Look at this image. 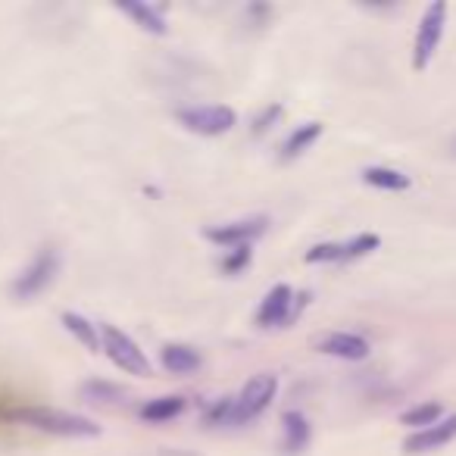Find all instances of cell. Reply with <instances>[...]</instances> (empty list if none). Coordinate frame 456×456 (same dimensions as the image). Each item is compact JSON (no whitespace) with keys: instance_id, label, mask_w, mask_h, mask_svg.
<instances>
[{"instance_id":"cell-8","label":"cell","mask_w":456,"mask_h":456,"mask_svg":"<svg viewBox=\"0 0 456 456\" xmlns=\"http://www.w3.org/2000/svg\"><path fill=\"white\" fill-rule=\"evenodd\" d=\"M269 219L266 216H250V219H238V222H225V225H209L203 235L209 244H219V248L232 250V248H248L256 238L266 232Z\"/></svg>"},{"instance_id":"cell-6","label":"cell","mask_w":456,"mask_h":456,"mask_svg":"<svg viewBox=\"0 0 456 456\" xmlns=\"http://www.w3.org/2000/svg\"><path fill=\"white\" fill-rule=\"evenodd\" d=\"M101 338H103V354L113 360L116 369H122L128 375H151V360L134 344V338H128L116 325H101Z\"/></svg>"},{"instance_id":"cell-16","label":"cell","mask_w":456,"mask_h":456,"mask_svg":"<svg viewBox=\"0 0 456 456\" xmlns=\"http://www.w3.org/2000/svg\"><path fill=\"white\" fill-rule=\"evenodd\" d=\"M184 406H188V400H184V397H178V394H166V397L147 400V403L141 406V419H144V422H153V425L169 422V419L182 416Z\"/></svg>"},{"instance_id":"cell-1","label":"cell","mask_w":456,"mask_h":456,"mask_svg":"<svg viewBox=\"0 0 456 456\" xmlns=\"http://www.w3.org/2000/svg\"><path fill=\"white\" fill-rule=\"evenodd\" d=\"M16 419L57 437H101V425L76 416V412L53 410V406H22V410H16Z\"/></svg>"},{"instance_id":"cell-13","label":"cell","mask_w":456,"mask_h":456,"mask_svg":"<svg viewBox=\"0 0 456 456\" xmlns=\"http://www.w3.org/2000/svg\"><path fill=\"white\" fill-rule=\"evenodd\" d=\"M281 428H285V437H281V447H285V453L288 456L304 453L306 444H310V437H313V428H310V422H306L304 412L288 410L285 416H281Z\"/></svg>"},{"instance_id":"cell-4","label":"cell","mask_w":456,"mask_h":456,"mask_svg":"<svg viewBox=\"0 0 456 456\" xmlns=\"http://www.w3.org/2000/svg\"><path fill=\"white\" fill-rule=\"evenodd\" d=\"M310 304V294H294L288 285H275L273 291L263 297L260 310H256V325L263 329H285L294 319L304 313V306Z\"/></svg>"},{"instance_id":"cell-20","label":"cell","mask_w":456,"mask_h":456,"mask_svg":"<svg viewBox=\"0 0 456 456\" xmlns=\"http://www.w3.org/2000/svg\"><path fill=\"white\" fill-rule=\"evenodd\" d=\"M381 238L372 235V232H362V235L350 238V241H344V263H354L360 260V256H369L372 250H379Z\"/></svg>"},{"instance_id":"cell-5","label":"cell","mask_w":456,"mask_h":456,"mask_svg":"<svg viewBox=\"0 0 456 456\" xmlns=\"http://www.w3.org/2000/svg\"><path fill=\"white\" fill-rule=\"evenodd\" d=\"M444 26H447V4H431L425 10L422 22L416 28V41H412V69L416 72H425L428 63L435 60L437 47H441V38H444Z\"/></svg>"},{"instance_id":"cell-21","label":"cell","mask_w":456,"mask_h":456,"mask_svg":"<svg viewBox=\"0 0 456 456\" xmlns=\"http://www.w3.org/2000/svg\"><path fill=\"white\" fill-rule=\"evenodd\" d=\"M250 260H254V250H250V244H248V248H232V250H225L219 269L225 275H238V273H244V269L250 266Z\"/></svg>"},{"instance_id":"cell-7","label":"cell","mask_w":456,"mask_h":456,"mask_svg":"<svg viewBox=\"0 0 456 456\" xmlns=\"http://www.w3.org/2000/svg\"><path fill=\"white\" fill-rule=\"evenodd\" d=\"M57 269H60V256H57V250H41L38 256H35L32 263H28V269L20 275V279L13 281V297L16 300H32V297H38L41 291H47L51 288V281H53V275H57Z\"/></svg>"},{"instance_id":"cell-19","label":"cell","mask_w":456,"mask_h":456,"mask_svg":"<svg viewBox=\"0 0 456 456\" xmlns=\"http://www.w3.org/2000/svg\"><path fill=\"white\" fill-rule=\"evenodd\" d=\"M441 419H444V406L437 403V400H428V403H419V406H412V410H406L403 416H400V422L422 431V428H428V425H437Z\"/></svg>"},{"instance_id":"cell-12","label":"cell","mask_w":456,"mask_h":456,"mask_svg":"<svg viewBox=\"0 0 456 456\" xmlns=\"http://www.w3.org/2000/svg\"><path fill=\"white\" fill-rule=\"evenodd\" d=\"M159 362H163V369L172 375H191L203 366V356H200V350L191 347V344H166V347L159 350Z\"/></svg>"},{"instance_id":"cell-15","label":"cell","mask_w":456,"mask_h":456,"mask_svg":"<svg viewBox=\"0 0 456 456\" xmlns=\"http://www.w3.org/2000/svg\"><path fill=\"white\" fill-rule=\"evenodd\" d=\"M63 325L85 350L91 354H103V338H101V329H97L91 319H85L82 313H63Z\"/></svg>"},{"instance_id":"cell-23","label":"cell","mask_w":456,"mask_h":456,"mask_svg":"<svg viewBox=\"0 0 456 456\" xmlns=\"http://www.w3.org/2000/svg\"><path fill=\"white\" fill-rule=\"evenodd\" d=\"M281 113H285V107H281V103H269V107H263V110H260V116L254 119V134L269 132V128H273L275 122L281 119Z\"/></svg>"},{"instance_id":"cell-3","label":"cell","mask_w":456,"mask_h":456,"mask_svg":"<svg viewBox=\"0 0 456 456\" xmlns=\"http://www.w3.org/2000/svg\"><path fill=\"white\" fill-rule=\"evenodd\" d=\"M279 394V379L273 372H256L254 379H248V385L238 391L235 397V410H232V425H244L254 422L256 416L269 410V403Z\"/></svg>"},{"instance_id":"cell-9","label":"cell","mask_w":456,"mask_h":456,"mask_svg":"<svg viewBox=\"0 0 456 456\" xmlns=\"http://www.w3.org/2000/svg\"><path fill=\"white\" fill-rule=\"evenodd\" d=\"M313 347L325 356H338V360L347 362H360L369 356V341L362 335H354V331H329V335L313 338Z\"/></svg>"},{"instance_id":"cell-2","label":"cell","mask_w":456,"mask_h":456,"mask_svg":"<svg viewBox=\"0 0 456 456\" xmlns=\"http://www.w3.org/2000/svg\"><path fill=\"white\" fill-rule=\"evenodd\" d=\"M188 132L203 134V138H219L228 134L238 126V113L228 103H194V107H182L175 113Z\"/></svg>"},{"instance_id":"cell-22","label":"cell","mask_w":456,"mask_h":456,"mask_svg":"<svg viewBox=\"0 0 456 456\" xmlns=\"http://www.w3.org/2000/svg\"><path fill=\"white\" fill-rule=\"evenodd\" d=\"M306 263H344V241L341 244H316L306 250Z\"/></svg>"},{"instance_id":"cell-11","label":"cell","mask_w":456,"mask_h":456,"mask_svg":"<svg viewBox=\"0 0 456 456\" xmlns=\"http://www.w3.org/2000/svg\"><path fill=\"white\" fill-rule=\"evenodd\" d=\"M119 13H126L138 28L151 35H169V22H166V7L159 4H116Z\"/></svg>"},{"instance_id":"cell-18","label":"cell","mask_w":456,"mask_h":456,"mask_svg":"<svg viewBox=\"0 0 456 456\" xmlns=\"http://www.w3.org/2000/svg\"><path fill=\"white\" fill-rule=\"evenodd\" d=\"M126 397H128V391H122L119 385H110V381H101V379L85 381L82 385V400H88V403H94V406H119V403H126Z\"/></svg>"},{"instance_id":"cell-17","label":"cell","mask_w":456,"mask_h":456,"mask_svg":"<svg viewBox=\"0 0 456 456\" xmlns=\"http://www.w3.org/2000/svg\"><path fill=\"white\" fill-rule=\"evenodd\" d=\"M362 182L379 191H406L412 184V178L400 169H391V166H366L362 169Z\"/></svg>"},{"instance_id":"cell-10","label":"cell","mask_w":456,"mask_h":456,"mask_svg":"<svg viewBox=\"0 0 456 456\" xmlns=\"http://www.w3.org/2000/svg\"><path fill=\"white\" fill-rule=\"evenodd\" d=\"M456 437V412L453 416H444L437 425H428L422 431H412L410 437L403 441V453L416 456V453H431V450L444 447Z\"/></svg>"},{"instance_id":"cell-14","label":"cell","mask_w":456,"mask_h":456,"mask_svg":"<svg viewBox=\"0 0 456 456\" xmlns=\"http://www.w3.org/2000/svg\"><path fill=\"white\" fill-rule=\"evenodd\" d=\"M319 138H322V122H304V126H297L285 138V144H281V163H291V159L304 157Z\"/></svg>"}]
</instances>
